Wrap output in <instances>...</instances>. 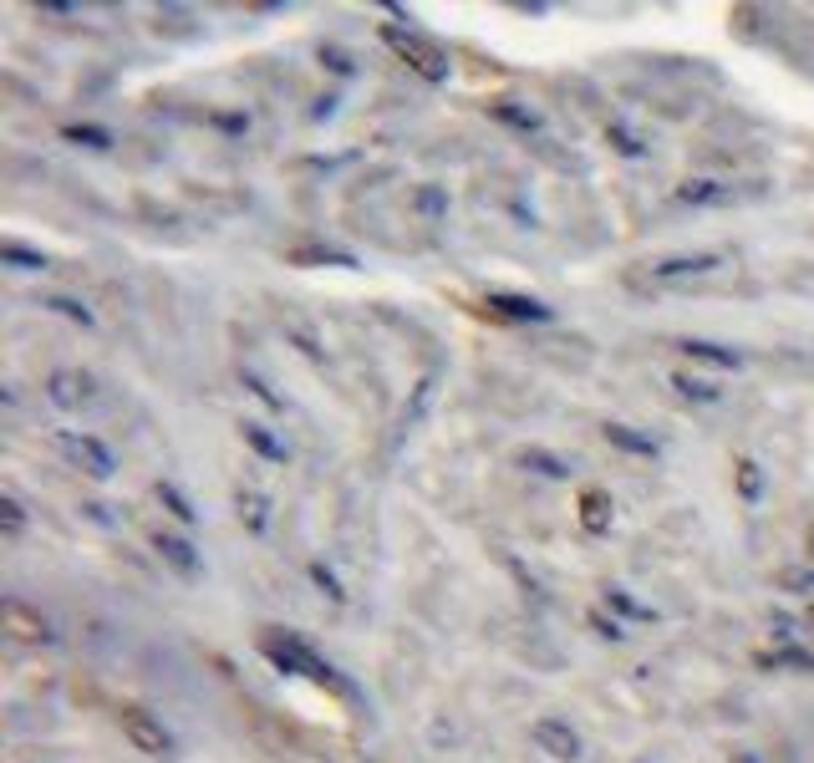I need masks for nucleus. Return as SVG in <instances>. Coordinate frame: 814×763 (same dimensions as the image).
Instances as JSON below:
<instances>
[{
	"instance_id": "1",
	"label": "nucleus",
	"mask_w": 814,
	"mask_h": 763,
	"mask_svg": "<svg viewBox=\"0 0 814 763\" xmlns=\"http://www.w3.org/2000/svg\"><path fill=\"white\" fill-rule=\"evenodd\" d=\"M260 652L270 656L280 672H290V677H311V682H321V687H331V692H351V682L341 677V672H336L311 642H300V636H290V632L265 636Z\"/></svg>"
},
{
	"instance_id": "2",
	"label": "nucleus",
	"mask_w": 814,
	"mask_h": 763,
	"mask_svg": "<svg viewBox=\"0 0 814 763\" xmlns=\"http://www.w3.org/2000/svg\"><path fill=\"white\" fill-rule=\"evenodd\" d=\"M383 41L407 61V67H413V72L423 77V82H448V72H454V61H448L444 51L433 47V41H423L418 31H403V26H383Z\"/></svg>"
},
{
	"instance_id": "3",
	"label": "nucleus",
	"mask_w": 814,
	"mask_h": 763,
	"mask_svg": "<svg viewBox=\"0 0 814 763\" xmlns=\"http://www.w3.org/2000/svg\"><path fill=\"white\" fill-rule=\"evenodd\" d=\"M57 448L67 458H72L77 468H82L87 478H97V484H108L112 474H118V458H112V448L97 433H82V428H61L57 433Z\"/></svg>"
},
{
	"instance_id": "4",
	"label": "nucleus",
	"mask_w": 814,
	"mask_h": 763,
	"mask_svg": "<svg viewBox=\"0 0 814 763\" xmlns=\"http://www.w3.org/2000/svg\"><path fill=\"white\" fill-rule=\"evenodd\" d=\"M118 727H122V739H128L138 753H148V759H168V753H173V733H168L153 713H143V707H122Z\"/></svg>"
},
{
	"instance_id": "5",
	"label": "nucleus",
	"mask_w": 814,
	"mask_h": 763,
	"mask_svg": "<svg viewBox=\"0 0 814 763\" xmlns=\"http://www.w3.org/2000/svg\"><path fill=\"white\" fill-rule=\"evenodd\" d=\"M529 743L555 763H580V753H586L580 733H575L565 717H535V723H529Z\"/></svg>"
},
{
	"instance_id": "6",
	"label": "nucleus",
	"mask_w": 814,
	"mask_h": 763,
	"mask_svg": "<svg viewBox=\"0 0 814 763\" xmlns=\"http://www.w3.org/2000/svg\"><path fill=\"white\" fill-rule=\"evenodd\" d=\"M728 265V255L718 250H697V255H662V260L647 265L652 280H662V286H677V280H703V275L723 270Z\"/></svg>"
},
{
	"instance_id": "7",
	"label": "nucleus",
	"mask_w": 814,
	"mask_h": 763,
	"mask_svg": "<svg viewBox=\"0 0 814 763\" xmlns=\"http://www.w3.org/2000/svg\"><path fill=\"white\" fill-rule=\"evenodd\" d=\"M41 393H47V403L57 407V413H82V407L92 403V377H87V371H72V367H57V371H47Z\"/></svg>"
},
{
	"instance_id": "8",
	"label": "nucleus",
	"mask_w": 814,
	"mask_h": 763,
	"mask_svg": "<svg viewBox=\"0 0 814 763\" xmlns=\"http://www.w3.org/2000/svg\"><path fill=\"white\" fill-rule=\"evenodd\" d=\"M148 545H153V549H158V561H163L173 575H183V581L204 575V555L193 549L189 535H179V529H153V535H148Z\"/></svg>"
},
{
	"instance_id": "9",
	"label": "nucleus",
	"mask_w": 814,
	"mask_h": 763,
	"mask_svg": "<svg viewBox=\"0 0 814 763\" xmlns=\"http://www.w3.org/2000/svg\"><path fill=\"white\" fill-rule=\"evenodd\" d=\"M0 616H6V632H11L16 642H31V646H51V642H57V626H51L41 611L21 606V601H6Z\"/></svg>"
},
{
	"instance_id": "10",
	"label": "nucleus",
	"mask_w": 814,
	"mask_h": 763,
	"mask_svg": "<svg viewBox=\"0 0 814 763\" xmlns=\"http://www.w3.org/2000/svg\"><path fill=\"white\" fill-rule=\"evenodd\" d=\"M240 438H245V448H250L255 458H265V464H290V443L280 438L270 423H260V418H245L240 423Z\"/></svg>"
},
{
	"instance_id": "11",
	"label": "nucleus",
	"mask_w": 814,
	"mask_h": 763,
	"mask_svg": "<svg viewBox=\"0 0 814 763\" xmlns=\"http://www.w3.org/2000/svg\"><path fill=\"white\" fill-rule=\"evenodd\" d=\"M235 514H240L245 535H255V539L270 535V519H276V514H270V499H265L255 484H240V489H235Z\"/></svg>"
},
{
	"instance_id": "12",
	"label": "nucleus",
	"mask_w": 814,
	"mask_h": 763,
	"mask_svg": "<svg viewBox=\"0 0 814 763\" xmlns=\"http://www.w3.org/2000/svg\"><path fill=\"white\" fill-rule=\"evenodd\" d=\"M677 351L693 357V361H703V367H718V371H738L743 367V351H733V346H723V341H703V336H683Z\"/></svg>"
},
{
	"instance_id": "13",
	"label": "nucleus",
	"mask_w": 814,
	"mask_h": 763,
	"mask_svg": "<svg viewBox=\"0 0 814 763\" xmlns=\"http://www.w3.org/2000/svg\"><path fill=\"white\" fill-rule=\"evenodd\" d=\"M489 306L499 316H509V321H555V306H545L535 296H515V290H489Z\"/></svg>"
},
{
	"instance_id": "14",
	"label": "nucleus",
	"mask_w": 814,
	"mask_h": 763,
	"mask_svg": "<svg viewBox=\"0 0 814 763\" xmlns=\"http://www.w3.org/2000/svg\"><path fill=\"white\" fill-rule=\"evenodd\" d=\"M600 438H606L610 448H622V454H636V458H657L662 454V443L652 438V433H636L632 423H606Z\"/></svg>"
},
{
	"instance_id": "15",
	"label": "nucleus",
	"mask_w": 814,
	"mask_h": 763,
	"mask_svg": "<svg viewBox=\"0 0 814 763\" xmlns=\"http://www.w3.org/2000/svg\"><path fill=\"white\" fill-rule=\"evenodd\" d=\"M515 464L525 468V474H539V478H555V484H565V478L575 474L570 464H565L560 454H550V448H539V443H529V448H519Z\"/></svg>"
},
{
	"instance_id": "16",
	"label": "nucleus",
	"mask_w": 814,
	"mask_h": 763,
	"mask_svg": "<svg viewBox=\"0 0 814 763\" xmlns=\"http://www.w3.org/2000/svg\"><path fill=\"white\" fill-rule=\"evenodd\" d=\"M153 499L163 504V514H168V519H179L183 529L199 525V509H193V499L179 489V484H173V478H158V484H153Z\"/></svg>"
},
{
	"instance_id": "17",
	"label": "nucleus",
	"mask_w": 814,
	"mask_h": 763,
	"mask_svg": "<svg viewBox=\"0 0 814 763\" xmlns=\"http://www.w3.org/2000/svg\"><path fill=\"white\" fill-rule=\"evenodd\" d=\"M728 199H733V184H723V179L677 184V204H693V209H713V204H728Z\"/></svg>"
},
{
	"instance_id": "18",
	"label": "nucleus",
	"mask_w": 814,
	"mask_h": 763,
	"mask_svg": "<svg viewBox=\"0 0 814 763\" xmlns=\"http://www.w3.org/2000/svg\"><path fill=\"white\" fill-rule=\"evenodd\" d=\"M610 519H616V504L606 494L600 489L580 494V525H586V535H610Z\"/></svg>"
},
{
	"instance_id": "19",
	"label": "nucleus",
	"mask_w": 814,
	"mask_h": 763,
	"mask_svg": "<svg viewBox=\"0 0 814 763\" xmlns=\"http://www.w3.org/2000/svg\"><path fill=\"white\" fill-rule=\"evenodd\" d=\"M667 382H672V393H677V397H687V403H703V407L723 403V387H718V382L693 377V371H672Z\"/></svg>"
},
{
	"instance_id": "20",
	"label": "nucleus",
	"mask_w": 814,
	"mask_h": 763,
	"mask_svg": "<svg viewBox=\"0 0 814 763\" xmlns=\"http://www.w3.org/2000/svg\"><path fill=\"white\" fill-rule=\"evenodd\" d=\"M606 148H610L616 158H632V164H636V158H647V138H642L636 128H626L622 118H610V122H606Z\"/></svg>"
},
{
	"instance_id": "21",
	"label": "nucleus",
	"mask_w": 814,
	"mask_h": 763,
	"mask_svg": "<svg viewBox=\"0 0 814 763\" xmlns=\"http://www.w3.org/2000/svg\"><path fill=\"white\" fill-rule=\"evenodd\" d=\"M61 138H67L72 148H92V153H108V148L118 143V138H112L108 128H97V122H67V128H61Z\"/></svg>"
},
{
	"instance_id": "22",
	"label": "nucleus",
	"mask_w": 814,
	"mask_h": 763,
	"mask_svg": "<svg viewBox=\"0 0 814 763\" xmlns=\"http://www.w3.org/2000/svg\"><path fill=\"white\" fill-rule=\"evenodd\" d=\"M413 209H418L423 225H438V219L448 215V189H444V184H418V194H413Z\"/></svg>"
},
{
	"instance_id": "23",
	"label": "nucleus",
	"mask_w": 814,
	"mask_h": 763,
	"mask_svg": "<svg viewBox=\"0 0 814 763\" xmlns=\"http://www.w3.org/2000/svg\"><path fill=\"white\" fill-rule=\"evenodd\" d=\"M733 484H738V499L743 504H758V499H764V464H758V458H738V468H733Z\"/></svg>"
},
{
	"instance_id": "24",
	"label": "nucleus",
	"mask_w": 814,
	"mask_h": 763,
	"mask_svg": "<svg viewBox=\"0 0 814 763\" xmlns=\"http://www.w3.org/2000/svg\"><path fill=\"white\" fill-rule=\"evenodd\" d=\"M600 606H606L610 616H626V621H652V616H657L652 606L632 601V591H622V585H606V596H600Z\"/></svg>"
},
{
	"instance_id": "25",
	"label": "nucleus",
	"mask_w": 814,
	"mask_h": 763,
	"mask_svg": "<svg viewBox=\"0 0 814 763\" xmlns=\"http://www.w3.org/2000/svg\"><path fill=\"white\" fill-rule=\"evenodd\" d=\"M494 118H499L504 128L525 132V138H529V132H535V138L545 132V118H539V112H529V108H515V102H494Z\"/></svg>"
},
{
	"instance_id": "26",
	"label": "nucleus",
	"mask_w": 814,
	"mask_h": 763,
	"mask_svg": "<svg viewBox=\"0 0 814 763\" xmlns=\"http://www.w3.org/2000/svg\"><path fill=\"white\" fill-rule=\"evenodd\" d=\"M758 667H774V672H814V656L804 646H778V652H764Z\"/></svg>"
},
{
	"instance_id": "27",
	"label": "nucleus",
	"mask_w": 814,
	"mask_h": 763,
	"mask_svg": "<svg viewBox=\"0 0 814 763\" xmlns=\"http://www.w3.org/2000/svg\"><path fill=\"white\" fill-rule=\"evenodd\" d=\"M306 575H311V585L321 591L326 601H331V606H347V585H341V575H336L326 561H311V565H306Z\"/></svg>"
},
{
	"instance_id": "28",
	"label": "nucleus",
	"mask_w": 814,
	"mask_h": 763,
	"mask_svg": "<svg viewBox=\"0 0 814 763\" xmlns=\"http://www.w3.org/2000/svg\"><path fill=\"white\" fill-rule=\"evenodd\" d=\"M433 393H438V377L428 371V377H423L418 387H413V403L403 407V428H418L423 413H428V403H433Z\"/></svg>"
},
{
	"instance_id": "29",
	"label": "nucleus",
	"mask_w": 814,
	"mask_h": 763,
	"mask_svg": "<svg viewBox=\"0 0 814 763\" xmlns=\"http://www.w3.org/2000/svg\"><path fill=\"white\" fill-rule=\"evenodd\" d=\"M286 336H290V341H296L311 361H326V346H321V336H316V326H306V321H296V316H290V321H286Z\"/></svg>"
},
{
	"instance_id": "30",
	"label": "nucleus",
	"mask_w": 814,
	"mask_h": 763,
	"mask_svg": "<svg viewBox=\"0 0 814 763\" xmlns=\"http://www.w3.org/2000/svg\"><path fill=\"white\" fill-rule=\"evenodd\" d=\"M0 535H11V539H16V535H26V504L16 499L11 489L0 494Z\"/></svg>"
},
{
	"instance_id": "31",
	"label": "nucleus",
	"mask_w": 814,
	"mask_h": 763,
	"mask_svg": "<svg viewBox=\"0 0 814 763\" xmlns=\"http://www.w3.org/2000/svg\"><path fill=\"white\" fill-rule=\"evenodd\" d=\"M0 260L16 265V270H47V265H51L41 250H26V245H16V239H6V245H0Z\"/></svg>"
},
{
	"instance_id": "32",
	"label": "nucleus",
	"mask_w": 814,
	"mask_h": 763,
	"mask_svg": "<svg viewBox=\"0 0 814 763\" xmlns=\"http://www.w3.org/2000/svg\"><path fill=\"white\" fill-rule=\"evenodd\" d=\"M41 306L57 310V316H67V321H77V326H97L92 310H87L82 300H72V296H41Z\"/></svg>"
},
{
	"instance_id": "33",
	"label": "nucleus",
	"mask_w": 814,
	"mask_h": 763,
	"mask_svg": "<svg viewBox=\"0 0 814 763\" xmlns=\"http://www.w3.org/2000/svg\"><path fill=\"white\" fill-rule=\"evenodd\" d=\"M586 621H590V632H596L600 642H626V626L616 616H606V606H590Z\"/></svg>"
},
{
	"instance_id": "34",
	"label": "nucleus",
	"mask_w": 814,
	"mask_h": 763,
	"mask_svg": "<svg viewBox=\"0 0 814 763\" xmlns=\"http://www.w3.org/2000/svg\"><path fill=\"white\" fill-rule=\"evenodd\" d=\"M240 382H245V387H250V397H260V403L270 407V413H286V397H280V393H270V382H265L260 371H240Z\"/></svg>"
},
{
	"instance_id": "35",
	"label": "nucleus",
	"mask_w": 814,
	"mask_h": 763,
	"mask_svg": "<svg viewBox=\"0 0 814 763\" xmlns=\"http://www.w3.org/2000/svg\"><path fill=\"white\" fill-rule=\"evenodd\" d=\"M778 585H784V591H800V596H804V591H814V575L810 571H784V575H778Z\"/></svg>"
},
{
	"instance_id": "36",
	"label": "nucleus",
	"mask_w": 814,
	"mask_h": 763,
	"mask_svg": "<svg viewBox=\"0 0 814 763\" xmlns=\"http://www.w3.org/2000/svg\"><path fill=\"white\" fill-rule=\"evenodd\" d=\"M728 763H764V759L754 749H738V753H728Z\"/></svg>"
},
{
	"instance_id": "37",
	"label": "nucleus",
	"mask_w": 814,
	"mask_h": 763,
	"mask_svg": "<svg viewBox=\"0 0 814 763\" xmlns=\"http://www.w3.org/2000/svg\"><path fill=\"white\" fill-rule=\"evenodd\" d=\"M804 626H810V632H814V606H810V611H804Z\"/></svg>"
},
{
	"instance_id": "38",
	"label": "nucleus",
	"mask_w": 814,
	"mask_h": 763,
	"mask_svg": "<svg viewBox=\"0 0 814 763\" xmlns=\"http://www.w3.org/2000/svg\"><path fill=\"white\" fill-rule=\"evenodd\" d=\"M810 561H814V529H810Z\"/></svg>"
}]
</instances>
